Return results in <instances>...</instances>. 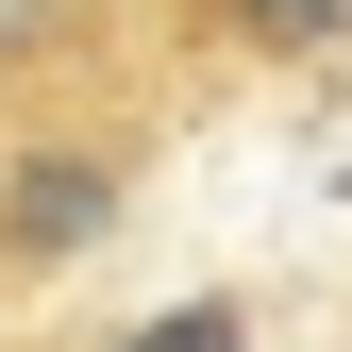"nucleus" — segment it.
Returning a JSON list of instances; mask_svg holds the SVG:
<instances>
[{
  "mask_svg": "<svg viewBox=\"0 0 352 352\" xmlns=\"http://www.w3.org/2000/svg\"><path fill=\"white\" fill-rule=\"evenodd\" d=\"M101 218V168H17V235L51 252V235H84Z\"/></svg>",
  "mask_w": 352,
  "mask_h": 352,
  "instance_id": "obj_2",
  "label": "nucleus"
},
{
  "mask_svg": "<svg viewBox=\"0 0 352 352\" xmlns=\"http://www.w3.org/2000/svg\"><path fill=\"white\" fill-rule=\"evenodd\" d=\"M118 352H235V302H185V319H151V336H118Z\"/></svg>",
  "mask_w": 352,
  "mask_h": 352,
  "instance_id": "obj_3",
  "label": "nucleus"
},
{
  "mask_svg": "<svg viewBox=\"0 0 352 352\" xmlns=\"http://www.w3.org/2000/svg\"><path fill=\"white\" fill-rule=\"evenodd\" d=\"M218 34H235V51H336L352 0H218Z\"/></svg>",
  "mask_w": 352,
  "mask_h": 352,
  "instance_id": "obj_1",
  "label": "nucleus"
}]
</instances>
